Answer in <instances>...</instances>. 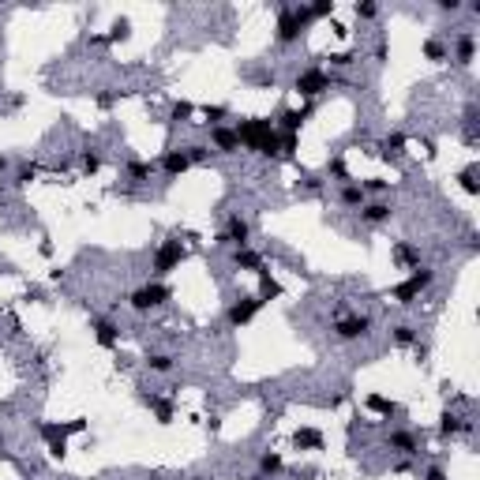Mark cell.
I'll return each mask as SVG.
<instances>
[{
    "mask_svg": "<svg viewBox=\"0 0 480 480\" xmlns=\"http://www.w3.org/2000/svg\"><path fill=\"white\" fill-rule=\"evenodd\" d=\"M188 169H191V162H188V154H184L180 147L162 154V173L165 177H180V173H188Z\"/></svg>",
    "mask_w": 480,
    "mask_h": 480,
    "instance_id": "8992f818",
    "label": "cell"
},
{
    "mask_svg": "<svg viewBox=\"0 0 480 480\" xmlns=\"http://www.w3.org/2000/svg\"><path fill=\"white\" fill-rule=\"evenodd\" d=\"M338 203L346 206V211H360V206L368 203V195H364V188H360V180H346L338 188Z\"/></svg>",
    "mask_w": 480,
    "mask_h": 480,
    "instance_id": "5b68a950",
    "label": "cell"
},
{
    "mask_svg": "<svg viewBox=\"0 0 480 480\" xmlns=\"http://www.w3.org/2000/svg\"><path fill=\"white\" fill-rule=\"evenodd\" d=\"M147 372L169 375V372H173V357H169V353H150V357H147Z\"/></svg>",
    "mask_w": 480,
    "mask_h": 480,
    "instance_id": "30bf717a",
    "label": "cell"
},
{
    "mask_svg": "<svg viewBox=\"0 0 480 480\" xmlns=\"http://www.w3.org/2000/svg\"><path fill=\"white\" fill-rule=\"evenodd\" d=\"M255 466H259V477H278L285 469V461H282V454H274V451H263L259 458H255Z\"/></svg>",
    "mask_w": 480,
    "mask_h": 480,
    "instance_id": "ba28073f",
    "label": "cell"
},
{
    "mask_svg": "<svg viewBox=\"0 0 480 480\" xmlns=\"http://www.w3.org/2000/svg\"><path fill=\"white\" fill-rule=\"evenodd\" d=\"M263 308V297H244V300H233L229 304V311H226V319H229V326H248L252 323V315Z\"/></svg>",
    "mask_w": 480,
    "mask_h": 480,
    "instance_id": "277c9868",
    "label": "cell"
},
{
    "mask_svg": "<svg viewBox=\"0 0 480 480\" xmlns=\"http://www.w3.org/2000/svg\"><path fill=\"white\" fill-rule=\"evenodd\" d=\"M368 331H372V315H346L334 323V334H338L341 341H357V338H368Z\"/></svg>",
    "mask_w": 480,
    "mask_h": 480,
    "instance_id": "3957f363",
    "label": "cell"
},
{
    "mask_svg": "<svg viewBox=\"0 0 480 480\" xmlns=\"http://www.w3.org/2000/svg\"><path fill=\"white\" fill-rule=\"evenodd\" d=\"M390 341H394V346H413V341H417V326L413 323H394L390 326Z\"/></svg>",
    "mask_w": 480,
    "mask_h": 480,
    "instance_id": "9c48e42d",
    "label": "cell"
},
{
    "mask_svg": "<svg viewBox=\"0 0 480 480\" xmlns=\"http://www.w3.org/2000/svg\"><path fill=\"white\" fill-rule=\"evenodd\" d=\"M248 480H267V477H259V473H255V477H248Z\"/></svg>",
    "mask_w": 480,
    "mask_h": 480,
    "instance_id": "9a60e30c",
    "label": "cell"
},
{
    "mask_svg": "<svg viewBox=\"0 0 480 480\" xmlns=\"http://www.w3.org/2000/svg\"><path fill=\"white\" fill-rule=\"evenodd\" d=\"M94 338H98V346L113 349L120 341V326L113 323V319H94Z\"/></svg>",
    "mask_w": 480,
    "mask_h": 480,
    "instance_id": "52a82bcc",
    "label": "cell"
},
{
    "mask_svg": "<svg viewBox=\"0 0 480 480\" xmlns=\"http://www.w3.org/2000/svg\"><path fill=\"white\" fill-rule=\"evenodd\" d=\"M353 12H357V19H375V15H379V4H357Z\"/></svg>",
    "mask_w": 480,
    "mask_h": 480,
    "instance_id": "4fadbf2b",
    "label": "cell"
},
{
    "mask_svg": "<svg viewBox=\"0 0 480 480\" xmlns=\"http://www.w3.org/2000/svg\"><path fill=\"white\" fill-rule=\"evenodd\" d=\"M79 165H83V173H98L101 169V154L98 150H79Z\"/></svg>",
    "mask_w": 480,
    "mask_h": 480,
    "instance_id": "8fae6325",
    "label": "cell"
},
{
    "mask_svg": "<svg viewBox=\"0 0 480 480\" xmlns=\"http://www.w3.org/2000/svg\"><path fill=\"white\" fill-rule=\"evenodd\" d=\"M165 300H169V289H165V285H158V282H147V285H139V289L132 293V308L139 311V315L158 311Z\"/></svg>",
    "mask_w": 480,
    "mask_h": 480,
    "instance_id": "6da1fadb",
    "label": "cell"
},
{
    "mask_svg": "<svg viewBox=\"0 0 480 480\" xmlns=\"http://www.w3.org/2000/svg\"><path fill=\"white\" fill-rule=\"evenodd\" d=\"M357 218L364 221V226H387L390 218H394V203H390V199H368L364 206H360L357 211Z\"/></svg>",
    "mask_w": 480,
    "mask_h": 480,
    "instance_id": "7a4b0ae2",
    "label": "cell"
},
{
    "mask_svg": "<svg viewBox=\"0 0 480 480\" xmlns=\"http://www.w3.org/2000/svg\"><path fill=\"white\" fill-rule=\"evenodd\" d=\"M4 173H8V158H0V177H4Z\"/></svg>",
    "mask_w": 480,
    "mask_h": 480,
    "instance_id": "5bb4252c",
    "label": "cell"
},
{
    "mask_svg": "<svg viewBox=\"0 0 480 480\" xmlns=\"http://www.w3.org/2000/svg\"><path fill=\"white\" fill-rule=\"evenodd\" d=\"M34 177H38V165H34V162H23V165H19V173L12 177V184H15V188H23V184H30Z\"/></svg>",
    "mask_w": 480,
    "mask_h": 480,
    "instance_id": "7c38bea8",
    "label": "cell"
}]
</instances>
